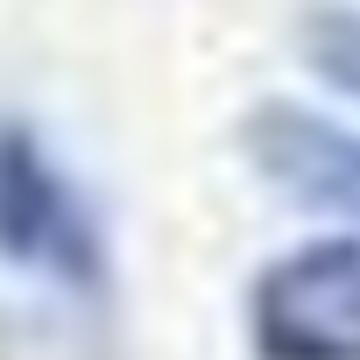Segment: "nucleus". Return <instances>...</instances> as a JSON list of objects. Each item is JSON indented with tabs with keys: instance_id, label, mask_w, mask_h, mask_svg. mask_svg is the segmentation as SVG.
<instances>
[{
	"instance_id": "obj_1",
	"label": "nucleus",
	"mask_w": 360,
	"mask_h": 360,
	"mask_svg": "<svg viewBox=\"0 0 360 360\" xmlns=\"http://www.w3.org/2000/svg\"><path fill=\"white\" fill-rule=\"evenodd\" d=\"M0 269L71 304H106L113 290V240L92 191L22 113H0Z\"/></svg>"
},
{
	"instance_id": "obj_2",
	"label": "nucleus",
	"mask_w": 360,
	"mask_h": 360,
	"mask_svg": "<svg viewBox=\"0 0 360 360\" xmlns=\"http://www.w3.org/2000/svg\"><path fill=\"white\" fill-rule=\"evenodd\" d=\"M255 360H360V233L276 255L248 290Z\"/></svg>"
},
{
	"instance_id": "obj_3",
	"label": "nucleus",
	"mask_w": 360,
	"mask_h": 360,
	"mask_svg": "<svg viewBox=\"0 0 360 360\" xmlns=\"http://www.w3.org/2000/svg\"><path fill=\"white\" fill-rule=\"evenodd\" d=\"M240 148L255 176L283 191L297 212H318L339 233H360V127L304 99H262L240 120Z\"/></svg>"
},
{
	"instance_id": "obj_4",
	"label": "nucleus",
	"mask_w": 360,
	"mask_h": 360,
	"mask_svg": "<svg viewBox=\"0 0 360 360\" xmlns=\"http://www.w3.org/2000/svg\"><path fill=\"white\" fill-rule=\"evenodd\" d=\"M304 64L360 106V8H318L304 22Z\"/></svg>"
}]
</instances>
